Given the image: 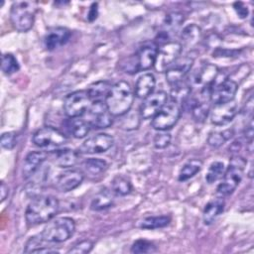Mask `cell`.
<instances>
[{"label":"cell","instance_id":"obj_26","mask_svg":"<svg viewBox=\"0 0 254 254\" xmlns=\"http://www.w3.org/2000/svg\"><path fill=\"white\" fill-rule=\"evenodd\" d=\"M65 128L67 129L68 133L77 139H81L85 137L90 129V125L88 122L84 119H81L79 117H74V118H69L65 122Z\"/></svg>","mask_w":254,"mask_h":254},{"label":"cell","instance_id":"obj_2","mask_svg":"<svg viewBox=\"0 0 254 254\" xmlns=\"http://www.w3.org/2000/svg\"><path fill=\"white\" fill-rule=\"evenodd\" d=\"M134 101V92L131 85L120 80L114 83L105 99V104L112 116H122L132 107Z\"/></svg>","mask_w":254,"mask_h":254},{"label":"cell","instance_id":"obj_9","mask_svg":"<svg viewBox=\"0 0 254 254\" xmlns=\"http://www.w3.org/2000/svg\"><path fill=\"white\" fill-rule=\"evenodd\" d=\"M237 89L238 85L233 79L226 76L219 79L216 75L215 79L210 85V101L213 104L232 101L234 100Z\"/></svg>","mask_w":254,"mask_h":254},{"label":"cell","instance_id":"obj_5","mask_svg":"<svg viewBox=\"0 0 254 254\" xmlns=\"http://www.w3.org/2000/svg\"><path fill=\"white\" fill-rule=\"evenodd\" d=\"M158 45L155 42H146L139 47L134 57L129 58L127 63L124 64L125 72L136 73L138 71L148 70L154 66Z\"/></svg>","mask_w":254,"mask_h":254},{"label":"cell","instance_id":"obj_19","mask_svg":"<svg viewBox=\"0 0 254 254\" xmlns=\"http://www.w3.org/2000/svg\"><path fill=\"white\" fill-rule=\"evenodd\" d=\"M71 36V32L65 27H53L44 37V45L48 51H55L65 45Z\"/></svg>","mask_w":254,"mask_h":254},{"label":"cell","instance_id":"obj_13","mask_svg":"<svg viewBox=\"0 0 254 254\" xmlns=\"http://www.w3.org/2000/svg\"><path fill=\"white\" fill-rule=\"evenodd\" d=\"M217 74L218 68L215 64L204 63L191 72L189 83L190 86H195L199 89H202L210 86Z\"/></svg>","mask_w":254,"mask_h":254},{"label":"cell","instance_id":"obj_33","mask_svg":"<svg viewBox=\"0 0 254 254\" xmlns=\"http://www.w3.org/2000/svg\"><path fill=\"white\" fill-rule=\"evenodd\" d=\"M110 190L118 195H127L132 190L130 181L123 176H116L110 182Z\"/></svg>","mask_w":254,"mask_h":254},{"label":"cell","instance_id":"obj_16","mask_svg":"<svg viewBox=\"0 0 254 254\" xmlns=\"http://www.w3.org/2000/svg\"><path fill=\"white\" fill-rule=\"evenodd\" d=\"M193 64V58L190 56L180 57L167 70L166 79L167 82L172 86L182 80L190 71Z\"/></svg>","mask_w":254,"mask_h":254},{"label":"cell","instance_id":"obj_36","mask_svg":"<svg viewBox=\"0 0 254 254\" xmlns=\"http://www.w3.org/2000/svg\"><path fill=\"white\" fill-rule=\"evenodd\" d=\"M1 68L5 74L10 75V74L17 72L20 68V65H19L17 59L12 54L6 53L2 56Z\"/></svg>","mask_w":254,"mask_h":254},{"label":"cell","instance_id":"obj_31","mask_svg":"<svg viewBox=\"0 0 254 254\" xmlns=\"http://www.w3.org/2000/svg\"><path fill=\"white\" fill-rule=\"evenodd\" d=\"M172 217L170 215H156L148 216L142 219L140 222V227L143 229H157L162 228L170 224Z\"/></svg>","mask_w":254,"mask_h":254},{"label":"cell","instance_id":"obj_43","mask_svg":"<svg viewBox=\"0 0 254 254\" xmlns=\"http://www.w3.org/2000/svg\"><path fill=\"white\" fill-rule=\"evenodd\" d=\"M98 15V8H97V3H92V5L89 8L88 11V15H87V19L88 21L92 22L93 20H95L97 18Z\"/></svg>","mask_w":254,"mask_h":254},{"label":"cell","instance_id":"obj_14","mask_svg":"<svg viewBox=\"0 0 254 254\" xmlns=\"http://www.w3.org/2000/svg\"><path fill=\"white\" fill-rule=\"evenodd\" d=\"M114 143V139L107 133H98L87 138L78 148L81 154H98L109 150Z\"/></svg>","mask_w":254,"mask_h":254},{"label":"cell","instance_id":"obj_27","mask_svg":"<svg viewBox=\"0 0 254 254\" xmlns=\"http://www.w3.org/2000/svg\"><path fill=\"white\" fill-rule=\"evenodd\" d=\"M171 100L178 103L179 105H183L187 102V100L191 95V86L189 82L184 80L172 85L171 88Z\"/></svg>","mask_w":254,"mask_h":254},{"label":"cell","instance_id":"obj_21","mask_svg":"<svg viewBox=\"0 0 254 254\" xmlns=\"http://www.w3.org/2000/svg\"><path fill=\"white\" fill-rule=\"evenodd\" d=\"M79 152L64 148L59 150H53L50 154L51 159L54 164L60 168H69L73 167L79 161Z\"/></svg>","mask_w":254,"mask_h":254},{"label":"cell","instance_id":"obj_22","mask_svg":"<svg viewBox=\"0 0 254 254\" xmlns=\"http://www.w3.org/2000/svg\"><path fill=\"white\" fill-rule=\"evenodd\" d=\"M225 206V202L222 198L220 197H215L209 200L202 211V220L205 225H210L212 224L216 218L223 212Z\"/></svg>","mask_w":254,"mask_h":254},{"label":"cell","instance_id":"obj_15","mask_svg":"<svg viewBox=\"0 0 254 254\" xmlns=\"http://www.w3.org/2000/svg\"><path fill=\"white\" fill-rule=\"evenodd\" d=\"M168 99V95L165 91H156L151 93L149 96L144 98V101L142 102L139 114L142 119H152L160 110L161 108L166 104Z\"/></svg>","mask_w":254,"mask_h":254},{"label":"cell","instance_id":"obj_10","mask_svg":"<svg viewBox=\"0 0 254 254\" xmlns=\"http://www.w3.org/2000/svg\"><path fill=\"white\" fill-rule=\"evenodd\" d=\"M183 51L182 45L176 41H170L159 46L154 67L158 72H166V70L181 57Z\"/></svg>","mask_w":254,"mask_h":254},{"label":"cell","instance_id":"obj_41","mask_svg":"<svg viewBox=\"0 0 254 254\" xmlns=\"http://www.w3.org/2000/svg\"><path fill=\"white\" fill-rule=\"evenodd\" d=\"M45 241L41 234L38 235V236H33V237H30L29 240L27 241L26 243V246H25V250L24 252L25 253H34L37 249L43 247L42 245V242Z\"/></svg>","mask_w":254,"mask_h":254},{"label":"cell","instance_id":"obj_23","mask_svg":"<svg viewBox=\"0 0 254 254\" xmlns=\"http://www.w3.org/2000/svg\"><path fill=\"white\" fill-rule=\"evenodd\" d=\"M201 29L195 25V24H190L186 26L181 34V40L180 43L182 45V48L187 49H192L195 46H197L201 40Z\"/></svg>","mask_w":254,"mask_h":254},{"label":"cell","instance_id":"obj_29","mask_svg":"<svg viewBox=\"0 0 254 254\" xmlns=\"http://www.w3.org/2000/svg\"><path fill=\"white\" fill-rule=\"evenodd\" d=\"M108 168L106 161L99 158H88L82 163V169L84 173L89 176L95 177L103 174Z\"/></svg>","mask_w":254,"mask_h":254},{"label":"cell","instance_id":"obj_7","mask_svg":"<svg viewBox=\"0 0 254 254\" xmlns=\"http://www.w3.org/2000/svg\"><path fill=\"white\" fill-rule=\"evenodd\" d=\"M181 113L182 106L171 100L166 102L161 110L152 118L151 125L155 130L167 131L177 124Z\"/></svg>","mask_w":254,"mask_h":254},{"label":"cell","instance_id":"obj_11","mask_svg":"<svg viewBox=\"0 0 254 254\" xmlns=\"http://www.w3.org/2000/svg\"><path fill=\"white\" fill-rule=\"evenodd\" d=\"M33 143L41 148L50 146H62L67 142L66 135L57 128L46 126L37 130L32 138Z\"/></svg>","mask_w":254,"mask_h":254},{"label":"cell","instance_id":"obj_8","mask_svg":"<svg viewBox=\"0 0 254 254\" xmlns=\"http://www.w3.org/2000/svg\"><path fill=\"white\" fill-rule=\"evenodd\" d=\"M91 103L87 90H76L65 96L63 108L67 117H80L87 112Z\"/></svg>","mask_w":254,"mask_h":254},{"label":"cell","instance_id":"obj_17","mask_svg":"<svg viewBox=\"0 0 254 254\" xmlns=\"http://www.w3.org/2000/svg\"><path fill=\"white\" fill-rule=\"evenodd\" d=\"M237 113V104L234 100L214 104L213 108L210 110V121L216 126L226 125L231 122Z\"/></svg>","mask_w":254,"mask_h":254},{"label":"cell","instance_id":"obj_32","mask_svg":"<svg viewBox=\"0 0 254 254\" xmlns=\"http://www.w3.org/2000/svg\"><path fill=\"white\" fill-rule=\"evenodd\" d=\"M234 135L233 129H225L222 131H214L210 132L207 137V144L213 148H218L222 146L226 141L232 138Z\"/></svg>","mask_w":254,"mask_h":254},{"label":"cell","instance_id":"obj_37","mask_svg":"<svg viewBox=\"0 0 254 254\" xmlns=\"http://www.w3.org/2000/svg\"><path fill=\"white\" fill-rule=\"evenodd\" d=\"M156 250H157L156 246L151 241H148L146 239H138L132 244L130 252L136 253V254H142V253H153Z\"/></svg>","mask_w":254,"mask_h":254},{"label":"cell","instance_id":"obj_1","mask_svg":"<svg viewBox=\"0 0 254 254\" xmlns=\"http://www.w3.org/2000/svg\"><path fill=\"white\" fill-rule=\"evenodd\" d=\"M60 203L53 195H39L27 206L25 217L29 224L38 225L52 220L59 211Z\"/></svg>","mask_w":254,"mask_h":254},{"label":"cell","instance_id":"obj_42","mask_svg":"<svg viewBox=\"0 0 254 254\" xmlns=\"http://www.w3.org/2000/svg\"><path fill=\"white\" fill-rule=\"evenodd\" d=\"M233 8L237 14V16L240 18V19H245L247 18L248 14H249V11H248V8L247 6L243 3V2H235L233 4Z\"/></svg>","mask_w":254,"mask_h":254},{"label":"cell","instance_id":"obj_40","mask_svg":"<svg viewBox=\"0 0 254 254\" xmlns=\"http://www.w3.org/2000/svg\"><path fill=\"white\" fill-rule=\"evenodd\" d=\"M1 146L6 150H12L17 144V136L14 132H5L1 135Z\"/></svg>","mask_w":254,"mask_h":254},{"label":"cell","instance_id":"obj_18","mask_svg":"<svg viewBox=\"0 0 254 254\" xmlns=\"http://www.w3.org/2000/svg\"><path fill=\"white\" fill-rule=\"evenodd\" d=\"M83 181V174L77 170H66L56 177L54 187L62 192L73 190Z\"/></svg>","mask_w":254,"mask_h":254},{"label":"cell","instance_id":"obj_44","mask_svg":"<svg viewBox=\"0 0 254 254\" xmlns=\"http://www.w3.org/2000/svg\"><path fill=\"white\" fill-rule=\"evenodd\" d=\"M8 194H9V188H8V186L2 181V182H1V186H0V198H1V201H2V202L7 198Z\"/></svg>","mask_w":254,"mask_h":254},{"label":"cell","instance_id":"obj_25","mask_svg":"<svg viewBox=\"0 0 254 254\" xmlns=\"http://www.w3.org/2000/svg\"><path fill=\"white\" fill-rule=\"evenodd\" d=\"M114 192L109 189H103L99 190L92 198L90 208L94 211H100L109 208L114 203Z\"/></svg>","mask_w":254,"mask_h":254},{"label":"cell","instance_id":"obj_39","mask_svg":"<svg viewBox=\"0 0 254 254\" xmlns=\"http://www.w3.org/2000/svg\"><path fill=\"white\" fill-rule=\"evenodd\" d=\"M171 134L165 131H161L154 137V146L157 149H165L171 143Z\"/></svg>","mask_w":254,"mask_h":254},{"label":"cell","instance_id":"obj_30","mask_svg":"<svg viewBox=\"0 0 254 254\" xmlns=\"http://www.w3.org/2000/svg\"><path fill=\"white\" fill-rule=\"evenodd\" d=\"M202 167V161L199 159H190L188 162H186L183 167L180 170L179 173V181L184 182L190 178H192L194 175H196Z\"/></svg>","mask_w":254,"mask_h":254},{"label":"cell","instance_id":"obj_28","mask_svg":"<svg viewBox=\"0 0 254 254\" xmlns=\"http://www.w3.org/2000/svg\"><path fill=\"white\" fill-rule=\"evenodd\" d=\"M111 83L107 80H99L91 85L86 89L87 93L92 102L94 101H105L108 92L111 88Z\"/></svg>","mask_w":254,"mask_h":254},{"label":"cell","instance_id":"obj_38","mask_svg":"<svg viewBox=\"0 0 254 254\" xmlns=\"http://www.w3.org/2000/svg\"><path fill=\"white\" fill-rule=\"evenodd\" d=\"M93 242L89 239H85V240H81L77 243H75L68 251L67 253H73V254H84V253H88L92 250L93 248Z\"/></svg>","mask_w":254,"mask_h":254},{"label":"cell","instance_id":"obj_4","mask_svg":"<svg viewBox=\"0 0 254 254\" xmlns=\"http://www.w3.org/2000/svg\"><path fill=\"white\" fill-rule=\"evenodd\" d=\"M37 3L32 1H16L10 10V20L15 30L20 33L30 31L35 22Z\"/></svg>","mask_w":254,"mask_h":254},{"label":"cell","instance_id":"obj_6","mask_svg":"<svg viewBox=\"0 0 254 254\" xmlns=\"http://www.w3.org/2000/svg\"><path fill=\"white\" fill-rule=\"evenodd\" d=\"M75 230V222L67 216L58 217L50 221L43 229L41 236L46 242L61 243L69 239Z\"/></svg>","mask_w":254,"mask_h":254},{"label":"cell","instance_id":"obj_3","mask_svg":"<svg viewBox=\"0 0 254 254\" xmlns=\"http://www.w3.org/2000/svg\"><path fill=\"white\" fill-rule=\"evenodd\" d=\"M246 164L247 162L243 157L238 155L232 156L227 169L224 171L222 181L216 189L220 196L229 195L236 190L242 180Z\"/></svg>","mask_w":254,"mask_h":254},{"label":"cell","instance_id":"obj_35","mask_svg":"<svg viewBox=\"0 0 254 254\" xmlns=\"http://www.w3.org/2000/svg\"><path fill=\"white\" fill-rule=\"evenodd\" d=\"M225 171L224 164L219 161L212 162L207 170L206 176H205V181L207 184H213L219 179L222 178L223 174Z\"/></svg>","mask_w":254,"mask_h":254},{"label":"cell","instance_id":"obj_24","mask_svg":"<svg viewBox=\"0 0 254 254\" xmlns=\"http://www.w3.org/2000/svg\"><path fill=\"white\" fill-rule=\"evenodd\" d=\"M155 85H156L155 76L150 72L144 73L138 77L135 83L134 94L138 98L144 99L147 96H149L151 93H153Z\"/></svg>","mask_w":254,"mask_h":254},{"label":"cell","instance_id":"obj_20","mask_svg":"<svg viewBox=\"0 0 254 254\" xmlns=\"http://www.w3.org/2000/svg\"><path fill=\"white\" fill-rule=\"evenodd\" d=\"M48 153L44 151H34L29 153L23 163L22 175L23 178L29 179L31 178L43 165V163L48 158Z\"/></svg>","mask_w":254,"mask_h":254},{"label":"cell","instance_id":"obj_12","mask_svg":"<svg viewBox=\"0 0 254 254\" xmlns=\"http://www.w3.org/2000/svg\"><path fill=\"white\" fill-rule=\"evenodd\" d=\"M86 121L90 127L96 129L107 128L112 124V115L109 112L105 101H94L87 110Z\"/></svg>","mask_w":254,"mask_h":254},{"label":"cell","instance_id":"obj_34","mask_svg":"<svg viewBox=\"0 0 254 254\" xmlns=\"http://www.w3.org/2000/svg\"><path fill=\"white\" fill-rule=\"evenodd\" d=\"M185 17L180 12H171L165 16V19L163 21V27L165 33L169 35L170 32H174L178 30L181 25L184 23Z\"/></svg>","mask_w":254,"mask_h":254}]
</instances>
